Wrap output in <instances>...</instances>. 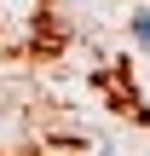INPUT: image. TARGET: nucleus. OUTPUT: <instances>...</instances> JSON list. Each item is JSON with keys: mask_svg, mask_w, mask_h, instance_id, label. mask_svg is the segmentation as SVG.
Here are the masks:
<instances>
[{"mask_svg": "<svg viewBox=\"0 0 150 156\" xmlns=\"http://www.w3.org/2000/svg\"><path fill=\"white\" fill-rule=\"evenodd\" d=\"M133 35H139V41L150 46V12H139V17H133Z\"/></svg>", "mask_w": 150, "mask_h": 156, "instance_id": "nucleus-1", "label": "nucleus"}]
</instances>
